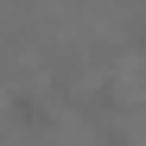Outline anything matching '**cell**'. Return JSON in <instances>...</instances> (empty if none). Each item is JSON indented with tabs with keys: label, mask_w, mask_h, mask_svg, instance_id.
<instances>
[{
	"label": "cell",
	"mask_w": 146,
	"mask_h": 146,
	"mask_svg": "<svg viewBox=\"0 0 146 146\" xmlns=\"http://www.w3.org/2000/svg\"><path fill=\"white\" fill-rule=\"evenodd\" d=\"M95 127H102V133H95V146H133V133L114 127V121H95Z\"/></svg>",
	"instance_id": "7a4b0ae2"
},
{
	"label": "cell",
	"mask_w": 146,
	"mask_h": 146,
	"mask_svg": "<svg viewBox=\"0 0 146 146\" xmlns=\"http://www.w3.org/2000/svg\"><path fill=\"white\" fill-rule=\"evenodd\" d=\"M133 51L146 57V19H133Z\"/></svg>",
	"instance_id": "3957f363"
},
{
	"label": "cell",
	"mask_w": 146,
	"mask_h": 146,
	"mask_svg": "<svg viewBox=\"0 0 146 146\" xmlns=\"http://www.w3.org/2000/svg\"><path fill=\"white\" fill-rule=\"evenodd\" d=\"M13 121H19L26 133H44V127H51V108H44L38 95H13Z\"/></svg>",
	"instance_id": "6da1fadb"
}]
</instances>
